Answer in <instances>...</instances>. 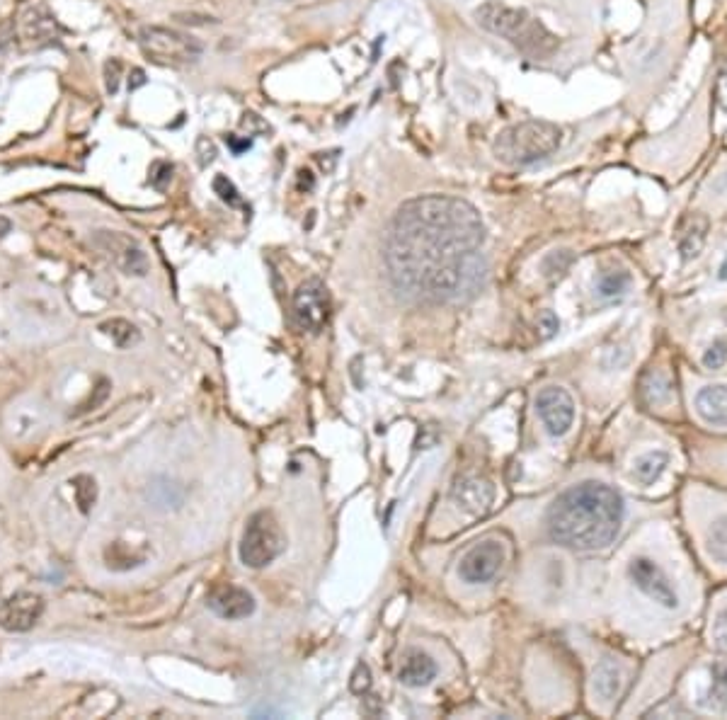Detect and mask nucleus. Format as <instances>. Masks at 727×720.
I'll list each match as a JSON object with an SVG mask.
<instances>
[{
	"mask_svg": "<svg viewBox=\"0 0 727 720\" xmlns=\"http://www.w3.org/2000/svg\"><path fill=\"white\" fill-rule=\"evenodd\" d=\"M696 408L708 425H727V386L715 384L701 388L696 396Z\"/></svg>",
	"mask_w": 727,
	"mask_h": 720,
	"instance_id": "obj_15",
	"label": "nucleus"
},
{
	"mask_svg": "<svg viewBox=\"0 0 727 720\" xmlns=\"http://www.w3.org/2000/svg\"><path fill=\"white\" fill-rule=\"evenodd\" d=\"M703 706L708 711L727 713V662H718L711 667V682L703 696Z\"/></svg>",
	"mask_w": 727,
	"mask_h": 720,
	"instance_id": "obj_17",
	"label": "nucleus"
},
{
	"mask_svg": "<svg viewBox=\"0 0 727 720\" xmlns=\"http://www.w3.org/2000/svg\"><path fill=\"white\" fill-rule=\"evenodd\" d=\"M475 20L483 30L502 37L529 59H548L558 51V37L524 8H512L502 0H488L475 10Z\"/></svg>",
	"mask_w": 727,
	"mask_h": 720,
	"instance_id": "obj_3",
	"label": "nucleus"
},
{
	"mask_svg": "<svg viewBox=\"0 0 727 720\" xmlns=\"http://www.w3.org/2000/svg\"><path fill=\"white\" fill-rule=\"evenodd\" d=\"M44 614V599L34 592H15L0 602V628L10 633H27L39 624Z\"/></svg>",
	"mask_w": 727,
	"mask_h": 720,
	"instance_id": "obj_10",
	"label": "nucleus"
},
{
	"mask_svg": "<svg viewBox=\"0 0 727 720\" xmlns=\"http://www.w3.org/2000/svg\"><path fill=\"white\" fill-rule=\"evenodd\" d=\"M197 153H202V158H199V163L209 165V163H214V158H216V146L211 144V141L206 139V136H202V141H197Z\"/></svg>",
	"mask_w": 727,
	"mask_h": 720,
	"instance_id": "obj_32",
	"label": "nucleus"
},
{
	"mask_svg": "<svg viewBox=\"0 0 727 720\" xmlns=\"http://www.w3.org/2000/svg\"><path fill=\"white\" fill-rule=\"evenodd\" d=\"M451 497H454V502L463 512L473 514V517H483V514L490 512L492 502H495V485L488 478L468 476L454 485Z\"/></svg>",
	"mask_w": 727,
	"mask_h": 720,
	"instance_id": "obj_14",
	"label": "nucleus"
},
{
	"mask_svg": "<svg viewBox=\"0 0 727 720\" xmlns=\"http://www.w3.org/2000/svg\"><path fill=\"white\" fill-rule=\"evenodd\" d=\"M25 32L32 39H51L54 37V20L42 10H30L25 17Z\"/></svg>",
	"mask_w": 727,
	"mask_h": 720,
	"instance_id": "obj_23",
	"label": "nucleus"
},
{
	"mask_svg": "<svg viewBox=\"0 0 727 720\" xmlns=\"http://www.w3.org/2000/svg\"><path fill=\"white\" fill-rule=\"evenodd\" d=\"M100 330L105 335H110L114 342H117L122 350H127V347L136 345V342L141 340V333L136 330V325H131L129 320L124 318H114V320H107V323L100 325Z\"/></svg>",
	"mask_w": 727,
	"mask_h": 720,
	"instance_id": "obj_21",
	"label": "nucleus"
},
{
	"mask_svg": "<svg viewBox=\"0 0 727 720\" xmlns=\"http://www.w3.org/2000/svg\"><path fill=\"white\" fill-rule=\"evenodd\" d=\"M119 71H122V64H119V61H114V73H112V68L107 66V93L110 95L117 93V88H119Z\"/></svg>",
	"mask_w": 727,
	"mask_h": 720,
	"instance_id": "obj_33",
	"label": "nucleus"
},
{
	"mask_svg": "<svg viewBox=\"0 0 727 720\" xmlns=\"http://www.w3.org/2000/svg\"><path fill=\"white\" fill-rule=\"evenodd\" d=\"M369 687H371V672H369V667L364 665V662H359V665L354 667L349 689H352L354 694H364V691H369Z\"/></svg>",
	"mask_w": 727,
	"mask_h": 720,
	"instance_id": "obj_28",
	"label": "nucleus"
},
{
	"mask_svg": "<svg viewBox=\"0 0 727 720\" xmlns=\"http://www.w3.org/2000/svg\"><path fill=\"white\" fill-rule=\"evenodd\" d=\"M706 228L708 224L703 216H694V219H691V226L686 228V233L679 240V250L681 255H684V260H691V257L701 253L703 243H706Z\"/></svg>",
	"mask_w": 727,
	"mask_h": 720,
	"instance_id": "obj_20",
	"label": "nucleus"
},
{
	"mask_svg": "<svg viewBox=\"0 0 727 720\" xmlns=\"http://www.w3.org/2000/svg\"><path fill=\"white\" fill-rule=\"evenodd\" d=\"M715 638H718V645L723 650H727V609L720 614L718 626H715Z\"/></svg>",
	"mask_w": 727,
	"mask_h": 720,
	"instance_id": "obj_34",
	"label": "nucleus"
},
{
	"mask_svg": "<svg viewBox=\"0 0 727 720\" xmlns=\"http://www.w3.org/2000/svg\"><path fill=\"white\" fill-rule=\"evenodd\" d=\"M170 177H173V168H170V163H160L153 165L151 170V185L156 187V190H165V185L170 182Z\"/></svg>",
	"mask_w": 727,
	"mask_h": 720,
	"instance_id": "obj_29",
	"label": "nucleus"
},
{
	"mask_svg": "<svg viewBox=\"0 0 727 720\" xmlns=\"http://www.w3.org/2000/svg\"><path fill=\"white\" fill-rule=\"evenodd\" d=\"M294 318L301 330L320 333L330 318V294L320 279H306L294 294Z\"/></svg>",
	"mask_w": 727,
	"mask_h": 720,
	"instance_id": "obj_7",
	"label": "nucleus"
},
{
	"mask_svg": "<svg viewBox=\"0 0 727 720\" xmlns=\"http://www.w3.org/2000/svg\"><path fill=\"white\" fill-rule=\"evenodd\" d=\"M398 677L408 687H427L437 677V665H434V660L429 655L420 653V650H412V653L403 657Z\"/></svg>",
	"mask_w": 727,
	"mask_h": 720,
	"instance_id": "obj_16",
	"label": "nucleus"
},
{
	"mask_svg": "<svg viewBox=\"0 0 727 720\" xmlns=\"http://www.w3.org/2000/svg\"><path fill=\"white\" fill-rule=\"evenodd\" d=\"M631 287V274L623 270H606L599 274L597 289L604 299H616V296H623Z\"/></svg>",
	"mask_w": 727,
	"mask_h": 720,
	"instance_id": "obj_22",
	"label": "nucleus"
},
{
	"mask_svg": "<svg viewBox=\"0 0 727 720\" xmlns=\"http://www.w3.org/2000/svg\"><path fill=\"white\" fill-rule=\"evenodd\" d=\"M621 684H623V674L614 662H601L599 670L594 672V691L599 694V699L604 701L614 699L618 691H621Z\"/></svg>",
	"mask_w": 727,
	"mask_h": 720,
	"instance_id": "obj_19",
	"label": "nucleus"
},
{
	"mask_svg": "<svg viewBox=\"0 0 727 720\" xmlns=\"http://www.w3.org/2000/svg\"><path fill=\"white\" fill-rule=\"evenodd\" d=\"M206 607L214 611L216 616L228 621L248 619L255 611V599L253 594L238 585H219L209 592L206 597Z\"/></svg>",
	"mask_w": 727,
	"mask_h": 720,
	"instance_id": "obj_13",
	"label": "nucleus"
},
{
	"mask_svg": "<svg viewBox=\"0 0 727 720\" xmlns=\"http://www.w3.org/2000/svg\"><path fill=\"white\" fill-rule=\"evenodd\" d=\"M10 231H13V221H10L8 216L0 214V240H3L5 236H8Z\"/></svg>",
	"mask_w": 727,
	"mask_h": 720,
	"instance_id": "obj_36",
	"label": "nucleus"
},
{
	"mask_svg": "<svg viewBox=\"0 0 727 720\" xmlns=\"http://www.w3.org/2000/svg\"><path fill=\"white\" fill-rule=\"evenodd\" d=\"M631 573V580L638 585V590H643L652 602L662 604L664 609H677L679 597L674 585L669 582V577L664 575V570L657 563H652L650 558H635L628 568Z\"/></svg>",
	"mask_w": 727,
	"mask_h": 720,
	"instance_id": "obj_11",
	"label": "nucleus"
},
{
	"mask_svg": "<svg viewBox=\"0 0 727 720\" xmlns=\"http://www.w3.org/2000/svg\"><path fill=\"white\" fill-rule=\"evenodd\" d=\"M485 224L473 204L444 194L405 202L386 238V265L400 294L422 304L471 299L488 277Z\"/></svg>",
	"mask_w": 727,
	"mask_h": 720,
	"instance_id": "obj_1",
	"label": "nucleus"
},
{
	"mask_svg": "<svg viewBox=\"0 0 727 720\" xmlns=\"http://www.w3.org/2000/svg\"><path fill=\"white\" fill-rule=\"evenodd\" d=\"M284 548L286 534L277 517L267 510L255 512L245 524L243 541H240V560L248 568H265L272 560L282 556Z\"/></svg>",
	"mask_w": 727,
	"mask_h": 720,
	"instance_id": "obj_6",
	"label": "nucleus"
},
{
	"mask_svg": "<svg viewBox=\"0 0 727 720\" xmlns=\"http://www.w3.org/2000/svg\"><path fill=\"white\" fill-rule=\"evenodd\" d=\"M669 466V454L667 451H650V454L640 456L638 461H635V478L640 480L643 485H652L655 483L657 478L662 476L664 468Z\"/></svg>",
	"mask_w": 727,
	"mask_h": 720,
	"instance_id": "obj_18",
	"label": "nucleus"
},
{
	"mask_svg": "<svg viewBox=\"0 0 727 720\" xmlns=\"http://www.w3.org/2000/svg\"><path fill=\"white\" fill-rule=\"evenodd\" d=\"M708 551L718 563H727V514L713 524L708 534Z\"/></svg>",
	"mask_w": 727,
	"mask_h": 720,
	"instance_id": "obj_24",
	"label": "nucleus"
},
{
	"mask_svg": "<svg viewBox=\"0 0 727 720\" xmlns=\"http://www.w3.org/2000/svg\"><path fill=\"white\" fill-rule=\"evenodd\" d=\"M623 524V497L604 483L572 485L548 510L551 539L572 551H599L616 539Z\"/></svg>",
	"mask_w": 727,
	"mask_h": 720,
	"instance_id": "obj_2",
	"label": "nucleus"
},
{
	"mask_svg": "<svg viewBox=\"0 0 727 720\" xmlns=\"http://www.w3.org/2000/svg\"><path fill=\"white\" fill-rule=\"evenodd\" d=\"M502 563H505V546L500 541L488 539L483 544L473 546L461 558L459 575L471 585H483V582H490L492 577L500 573Z\"/></svg>",
	"mask_w": 727,
	"mask_h": 720,
	"instance_id": "obj_9",
	"label": "nucleus"
},
{
	"mask_svg": "<svg viewBox=\"0 0 727 720\" xmlns=\"http://www.w3.org/2000/svg\"><path fill=\"white\" fill-rule=\"evenodd\" d=\"M95 243L105 250L107 257L119 267L122 272L136 274L143 277L148 272V257L134 240L117 231H100L95 236Z\"/></svg>",
	"mask_w": 727,
	"mask_h": 720,
	"instance_id": "obj_12",
	"label": "nucleus"
},
{
	"mask_svg": "<svg viewBox=\"0 0 727 720\" xmlns=\"http://www.w3.org/2000/svg\"><path fill=\"white\" fill-rule=\"evenodd\" d=\"M13 39H15V32H13V25H3L0 27V54L3 51H8L10 47H13Z\"/></svg>",
	"mask_w": 727,
	"mask_h": 720,
	"instance_id": "obj_35",
	"label": "nucleus"
},
{
	"mask_svg": "<svg viewBox=\"0 0 727 720\" xmlns=\"http://www.w3.org/2000/svg\"><path fill=\"white\" fill-rule=\"evenodd\" d=\"M536 413L541 417L543 427L553 437H563L575 422V400L565 388L548 386L538 393Z\"/></svg>",
	"mask_w": 727,
	"mask_h": 720,
	"instance_id": "obj_8",
	"label": "nucleus"
},
{
	"mask_svg": "<svg viewBox=\"0 0 727 720\" xmlns=\"http://www.w3.org/2000/svg\"><path fill=\"white\" fill-rule=\"evenodd\" d=\"M214 192L219 194V197L223 199L226 204H231V207H243V199H240V194L236 190V185H233L228 177L223 175H216L214 180Z\"/></svg>",
	"mask_w": 727,
	"mask_h": 720,
	"instance_id": "obj_26",
	"label": "nucleus"
},
{
	"mask_svg": "<svg viewBox=\"0 0 727 720\" xmlns=\"http://www.w3.org/2000/svg\"><path fill=\"white\" fill-rule=\"evenodd\" d=\"M299 175H301V187L306 185L308 190H311V187H313V177H311V173H308V170H301Z\"/></svg>",
	"mask_w": 727,
	"mask_h": 720,
	"instance_id": "obj_37",
	"label": "nucleus"
},
{
	"mask_svg": "<svg viewBox=\"0 0 727 720\" xmlns=\"http://www.w3.org/2000/svg\"><path fill=\"white\" fill-rule=\"evenodd\" d=\"M226 146L231 148L233 156H243L245 151H250V148H253V139H248V136L228 134V136H226Z\"/></svg>",
	"mask_w": 727,
	"mask_h": 720,
	"instance_id": "obj_30",
	"label": "nucleus"
},
{
	"mask_svg": "<svg viewBox=\"0 0 727 720\" xmlns=\"http://www.w3.org/2000/svg\"><path fill=\"white\" fill-rule=\"evenodd\" d=\"M139 44L143 54L160 66H190L204 54L202 42L194 39L192 34L158 25L141 27Z\"/></svg>",
	"mask_w": 727,
	"mask_h": 720,
	"instance_id": "obj_5",
	"label": "nucleus"
},
{
	"mask_svg": "<svg viewBox=\"0 0 727 720\" xmlns=\"http://www.w3.org/2000/svg\"><path fill=\"white\" fill-rule=\"evenodd\" d=\"M727 362V342L715 340L711 347H708L706 354H703V367L706 369H720Z\"/></svg>",
	"mask_w": 727,
	"mask_h": 720,
	"instance_id": "obj_27",
	"label": "nucleus"
},
{
	"mask_svg": "<svg viewBox=\"0 0 727 720\" xmlns=\"http://www.w3.org/2000/svg\"><path fill=\"white\" fill-rule=\"evenodd\" d=\"M563 141V131H560L551 122H519L514 127H507L497 136L495 141V156L500 163L512 165V168H522V165H531L536 160H543L551 156L555 148Z\"/></svg>",
	"mask_w": 727,
	"mask_h": 720,
	"instance_id": "obj_4",
	"label": "nucleus"
},
{
	"mask_svg": "<svg viewBox=\"0 0 727 720\" xmlns=\"http://www.w3.org/2000/svg\"><path fill=\"white\" fill-rule=\"evenodd\" d=\"M538 330H541L543 340H548V337L558 330V318H555L551 311H543L541 316H538Z\"/></svg>",
	"mask_w": 727,
	"mask_h": 720,
	"instance_id": "obj_31",
	"label": "nucleus"
},
{
	"mask_svg": "<svg viewBox=\"0 0 727 720\" xmlns=\"http://www.w3.org/2000/svg\"><path fill=\"white\" fill-rule=\"evenodd\" d=\"M71 485H73V490H76V500L80 505V512L88 514L90 507L95 505V497H97L95 480L90 476H78V478L71 480Z\"/></svg>",
	"mask_w": 727,
	"mask_h": 720,
	"instance_id": "obj_25",
	"label": "nucleus"
},
{
	"mask_svg": "<svg viewBox=\"0 0 727 720\" xmlns=\"http://www.w3.org/2000/svg\"><path fill=\"white\" fill-rule=\"evenodd\" d=\"M720 279H727V260H725V265L720 267Z\"/></svg>",
	"mask_w": 727,
	"mask_h": 720,
	"instance_id": "obj_38",
	"label": "nucleus"
}]
</instances>
